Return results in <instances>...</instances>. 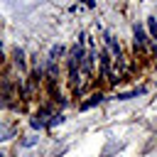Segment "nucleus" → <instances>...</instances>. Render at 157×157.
<instances>
[{
	"label": "nucleus",
	"mask_w": 157,
	"mask_h": 157,
	"mask_svg": "<svg viewBox=\"0 0 157 157\" xmlns=\"http://www.w3.org/2000/svg\"><path fill=\"white\" fill-rule=\"evenodd\" d=\"M81 59H83V49H81V47H74V52H71V56H69V78H71V81H76V71H78Z\"/></svg>",
	"instance_id": "obj_1"
},
{
	"label": "nucleus",
	"mask_w": 157,
	"mask_h": 157,
	"mask_svg": "<svg viewBox=\"0 0 157 157\" xmlns=\"http://www.w3.org/2000/svg\"><path fill=\"white\" fill-rule=\"evenodd\" d=\"M145 32H142V27L140 25H135V47H145Z\"/></svg>",
	"instance_id": "obj_2"
},
{
	"label": "nucleus",
	"mask_w": 157,
	"mask_h": 157,
	"mask_svg": "<svg viewBox=\"0 0 157 157\" xmlns=\"http://www.w3.org/2000/svg\"><path fill=\"white\" fill-rule=\"evenodd\" d=\"M105 44H108V47H110V52L120 59V44H115V39H113V37H105Z\"/></svg>",
	"instance_id": "obj_3"
},
{
	"label": "nucleus",
	"mask_w": 157,
	"mask_h": 157,
	"mask_svg": "<svg viewBox=\"0 0 157 157\" xmlns=\"http://www.w3.org/2000/svg\"><path fill=\"white\" fill-rule=\"evenodd\" d=\"M101 98H103L101 93H93V96H91V98H88L86 103H81V108H83V110H88V108H91V105H96V103H98Z\"/></svg>",
	"instance_id": "obj_4"
},
{
	"label": "nucleus",
	"mask_w": 157,
	"mask_h": 157,
	"mask_svg": "<svg viewBox=\"0 0 157 157\" xmlns=\"http://www.w3.org/2000/svg\"><path fill=\"white\" fill-rule=\"evenodd\" d=\"M147 27H150V34H152V37H157V22H155V17H150V20H147Z\"/></svg>",
	"instance_id": "obj_5"
}]
</instances>
